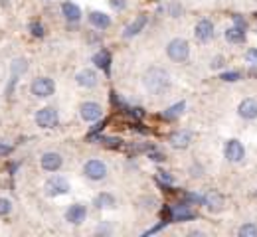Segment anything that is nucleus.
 Segmentation results:
<instances>
[{"instance_id": "15", "label": "nucleus", "mask_w": 257, "mask_h": 237, "mask_svg": "<svg viewBox=\"0 0 257 237\" xmlns=\"http://www.w3.org/2000/svg\"><path fill=\"white\" fill-rule=\"evenodd\" d=\"M147 26V16L145 14H141V16H137L135 18V22H131L127 28H125V32L123 36L125 38H133V36H137L139 32H143V28Z\"/></svg>"}, {"instance_id": "34", "label": "nucleus", "mask_w": 257, "mask_h": 237, "mask_svg": "<svg viewBox=\"0 0 257 237\" xmlns=\"http://www.w3.org/2000/svg\"><path fill=\"white\" fill-rule=\"evenodd\" d=\"M159 178H161V182H166V184H172V178H170V176H166L164 172H161V176H159Z\"/></svg>"}, {"instance_id": "25", "label": "nucleus", "mask_w": 257, "mask_h": 237, "mask_svg": "<svg viewBox=\"0 0 257 237\" xmlns=\"http://www.w3.org/2000/svg\"><path fill=\"white\" fill-rule=\"evenodd\" d=\"M239 235L241 237H257V225L255 223H245L239 227Z\"/></svg>"}, {"instance_id": "26", "label": "nucleus", "mask_w": 257, "mask_h": 237, "mask_svg": "<svg viewBox=\"0 0 257 237\" xmlns=\"http://www.w3.org/2000/svg\"><path fill=\"white\" fill-rule=\"evenodd\" d=\"M12 211V202L8 198H0V215H8Z\"/></svg>"}, {"instance_id": "18", "label": "nucleus", "mask_w": 257, "mask_h": 237, "mask_svg": "<svg viewBox=\"0 0 257 237\" xmlns=\"http://www.w3.org/2000/svg\"><path fill=\"white\" fill-rule=\"evenodd\" d=\"M204 205H208L212 211H220L222 205H224V198L218 192H210V194L204 196Z\"/></svg>"}, {"instance_id": "3", "label": "nucleus", "mask_w": 257, "mask_h": 237, "mask_svg": "<svg viewBox=\"0 0 257 237\" xmlns=\"http://www.w3.org/2000/svg\"><path fill=\"white\" fill-rule=\"evenodd\" d=\"M44 192H46V196H50V198L64 196V194L69 192V184H67V180L62 178V176H52V178L46 180V184H44Z\"/></svg>"}, {"instance_id": "17", "label": "nucleus", "mask_w": 257, "mask_h": 237, "mask_svg": "<svg viewBox=\"0 0 257 237\" xmlns=\"http://www.w3.org/2000/svg\"><path fill=\"white\" fill-rule=\"evenodd\" d=\"M89 22H91L95 28H99V30H107V28L111 26V18H109L105 12H97V10H93V12L89 14Z\"/></svg>"}, {"instance_id": "22", "label": "nucleus", "mask_w": 257, "mask_h": 237, "mask_svg": "<svg viewBox=\"0 0 257 237\" xmlns=\"http://www.w3.org/2000/svg\"><path fill=\"white\" fill-rule=\"evenodd\" d=\"M184 107H186V103H184V101H180V103H176V105H172L170 109H166V111H164V119H168V121L176 119L178 115H182Z\"/></svg>"}, {"instance_id": "4", "label": "nucleus", "mask_w": 257, "mask_h": 237, "mask_svg": "<svg viewBox=\"0 0 257 237\" xmlns=\"http://www.w3.org/2000/svg\"><path fill=\"white\" fill-rule=\"evenodd\" d=\"M32 93L36 97H40V99H46V97H52L54 95V91H56V83H54V79H50V77H36L32 81Z\"/></svg>"}, {"instance_id": "24", "label": "nucleus", "mask_w": 257, "mask_h": 237, "mask_svg": "<svg viewBox=\"0 0 257 237\" xmlns=\"http://www.w3.org/2000/svg\"><path fill=\"white\" fill-rule=\"evenodd\" d=\"M95 205L97 207H113L115 205V198L109 196V194H99L95 198Z\"/></svg>"}, {"instance_id": "13", "label": "nucleus", "mask_w": 257, "mask_h": 237, "mask_svg": "<svg viewBox=\"0 0 257 237\" xmlns=\"http://www.w3.org/2000/svg\"><path fill=\"white\" fill-rule=\"evenodd\" d=\"M62 14H64L65 20L71 22V24H75V22L81 20V10H79V6L73 4V2H69V0L62 4Z\"/></svg>"}, {"instance_id": "31", "label": "nucleus", "mask_w": 257, "mask_h": 237, "mask_svg": "<svg viewBox=\"0 0 257 237\" xmlns=\"http://www.w3.org/2000/svg\"><path fill=\"white\" fill-rule=\"evenodd\" d=\"M245 60L249 62V64H257V50H247V54H245Z\"/></svg>"}, {"instance_id": "20", "label": "nucleus", "mask_w": 257, "mask_h": 237, "mask_svg": "<svg viewBox=\"0 0 257 237\" xmlns=\"http://www.w3.org/2000/svg\"><path fill=\"white\" fill-rule=\"evenodd\" d=\"M194 213L188 209V205H180L176 209H172V221H186V219H192Z\"/></svg>"}, {"instance_id": "7", "label": "nucleus", "mask_w": 257, "mask_h": 237, "mask_svg": "<svg viewBox=\"0 0 257 237\" xmlns=\"http://www.w3.org/2000/svg\"><path fill=\"white\" fill-rule=\"evenodd\" d=\"M40 164L46 172H58L64 164V158L58 152H44L42 158H40Z\"/></svg>"}, {"instance_id": "2", "label": "nucleus", "mask_w": 257, "mask_h": 237, "mask_svg": "<svg viewBox=\"0 0 257 237\" xmlns=\"http://www.w3.org/2000/svg\"><path fill=\"white\" fill-rule=\"evenodd\" d=\"M166 52H168V58H170L172 62L180 64V62H186V60H188V56H190V46H188L186 40L174 38V40L168 44Z\"/></svg>"}, {"instance_id": "33", "label": "nucleus", "mask_w": 257, "mask_h": 237, "mask_svg": "<svg viewBox=\"0 0 257 237\" xmlns=\"http://www.w3.org/2000/svg\"><path fill=\"white\" fill-rule=\"evenodd\" d=\"M188 202H194V203H204V198H202V196H198V194H188Z\"/></svg>"}, {"instance_id": "19", "label": "nucleus", "mask_w": 257, "mask_h": 237, "mask_svg": "<svg viewBox=\"0 0 257 237\" xmlns=\"http://www.w3.org/2000/svg\"><path fill=\"white\" fill-rule=\"evenodd\" d=\"M93 64H95L97 68L103 69V71H109V64H111V56H109V52H107V50L97 52L95 56H93Z\"/></svg>"}, {"instance_id": "32", "label": "nucleus", "mask_w": 257, "mask_h": 237, "mask_svg": "<svg viewBox=\"0 0 257 237\" xmlns=\"http://www.w3.org/2000/svg\"><path fill=\"white\" fill-rule=\"evenodd\" d=\"M10 152H12V146L6 144V142H0V156H6V154H10Z\"/></svg>"}, {"instance_id": "1", "label": "nucleus", "mask_w": 257, "mask_h": 237, "mask_svg": "<svg viewBox=\"0 0 257 237\" xmlns=\"http://www.w3.org/2000/svg\"><path fill=\"white\" fill-rule=\"evenodd\" d=\"M145 87L155 93V95H161L162 91H166L170 87V75L168 71H164L161 68H153L145 73Z\"/></svg>"}, {"instance_id": "8", "label": "nucleus", "mask_w": 257, "mask_h": 237, "mask_svg": "<svg viewBox=\"0 0 257 237\" xmlns=\"http://www.w3.org/2000/svg\"><path fill=\"white\" fill-rule=\"evenodd\" d=\"M79 115H81V119H83V121L93 123V121H97V119H101L103 109H101V105H99V103L87 101L79 107Z\"/></svg>"}, {"instance_id": "10", "label": "nucleus", "mask_w": 257, "mask_h": 237, "mask_svg": "<svg viewBox=\"0 0 257 237\" xmlns=\"http://www.w3.org/2000/svg\"><path fill=\"white\" fill-rule=\"evenodd\" d=\"M85 217H87V209H85V205H81V203H73V205H69L67 211H65V219H67L69 223H73V225L83 223Z\"/></svg>"}, {"instance_id": "16", "label": "nucleus", "mask_w": 257, "mask_h": 237, "mask_svg": "<svg viewBox=\"0 0 257 237\" xmlns=\"http://www.w3.org/2000/svg\"><path fill=\"white\" fill-rule=\"evenodd\" d=\"M192 133L190 131H180V133H174L170 136V144L176 146V148H186L190 142H192Z\"/></svg>"}, {"instance_id": "29", "label": "nucleus", "mask_w": 257, "mask_h": 237, "mask_svg": "<svg viewBox=\"0 0 257 237\" xmlns=\"http://www.w3.org/2000/svg\"><path fill=\"white\" fill-rule=\"evenodd\" d=\"M233 24H235V28H239V30H245V28H247L245 18H241V16H233Z\"/></svg>"}, {"instance_id": "12", "label": "nucleus", "mask_w": 257, "mask_h": 237, "mask_svg": "<svg viewBox=\"0 0 257 237\" xmlns=\"http://www.w3.org/2000/svg\"><path fill=\"white\" fill-rule=\"evenodd\" d=\"M97 73L93 69H81L77 75H75V81H77V85H81V87H95L97 85Z\"/></svg>"}, {"instance_id": "23", "label": "nucleus", "mask_w": 257, "mask_h": 237, "mask_svg": "<svg viewBox=\"0 0 257 237\" xmlns=\"http://www.w3.org/2000/svg\"><path fill=\"white\" fill-rule=\"evenodd\" d=\"M26 69H28V62H26L24 58L14 60V62H12V77H16V79H18V75H20V73H24Z\"/></svg>"}, {"instance_id": "6", "label": "nucleus", "mask_w": 257, "mask_h": 237, "mask_svg": "<svg viewBox=\"0 0 257 237\" xmlns=\"http://www.w3.org/2000/svg\"><path fill=\"white\" fill-rule=\"evenodd\" d=\"M224 152H225V158H227L229 162H241V160H243V156H245L243 144H241L239 140H235V138L227 140Z\"/></svg>"}, {"instance_id": "14", "label": "nucleus", "mask_w": 257, "mask_h": 237, "mask_svg": "<svg viewBox=\"0 0 257 237\" xmlns=\"http://www.w3.org/2000/svg\"><path fill=\"white\" fill-rule=\"evenodd\" d=\"M237 113H239V117H243V119H255L257 117V101L255 99H243V101L239 103V107H237Z\"/></svg>"}, {"instance_id": "9", "label": "nucleus", "mask_w": 257, "mask_h": 237, "mask_svg": "<svg viewBox=\"0 0 257 237\" xmlns=\"http://www.w3.org/2000/svg\"><path fill=\"white\" fill-rule=\"evenodd\" d=\"M83 174L89 178V180H103L107 176V166L101 162V160H89L85 162L83 166Z\"/></svg>"}, {"instance_id": "28", "label": "nucleus", "mask_w": 257, "mask_h": 237, "mask_svg": "<svg viewBox=\"0 0 257 237\" xmlns=\"http://www.w3.org/2000/svg\"><path fill=\"white\" fill-rule=\"evenodd\" d=\"M241 75L237 73V71H225V73H222V79L224 81H237Z\"/></svg>"}, {"instance_id": "30", "label": "nucleus", "mask_w": 257, "mask_h": 237, "mask_svg": "<svg viewBox=\"0 0 257 237\" xmlns=\"http://www.w3.org/2000/svg\"><path fill=\"white\" fill-rule=\"evenodd\" d=\"M109 4H111V8H115V10H125L127 0H109Z\"/></svg>"}, {"instance_id": "35", "label": "nucleus", "mask_w": 257, "mask_h": 237, "mask_svg": "<svg viewBox=\"0 0 257 237\" xmlns=\"http://www.w3.org/2000/svg\"><path fill=\"white\" fill-rule=\"evenodd\" d=\"M212 68L216 69V68H222V58H216L214 62H212Z\"/></svg>"}, {"instance_id": "5", "label": "nucleus", "mask_w": 257, "mask_h": 237, "mask_svg": "<svg viewBox=\"0 0 257 237\" xmlns=\"http://www.w3.org/2000/svg\"><path fill=\"white\" fill-rule=\"evenodd\" d=\"M36 123H38V127H42V129H54V127H58V123H60L58 111H56L54 107H44V109H40V111L36 113Z\"/></svg>"}, {"instance_id": "27", "label": "nucleus", "mask_w": 257, "mask_h": 237, "mask_svg": "<svg viewBox=\"0 0 257 237\" xmlns=\"http://www.w3.org/2000/svg\"><path fill=\"white\" fill-rule=\"evenodd\" d=\"M30 32H32L36 38H42V36H44V26H42L40 22H32V24H30Z\"/></svg>"}, {"instance_id": "21", "label": "nucleus", "mask_w": 257, "mask_h": 237, "mask_svg": "<svg viewBox=\"0 0 257 237\" xmlns=\"http://www.w3.org/2000/svg\"><path fill=\"white\" fill-rule=\"evenodd\" d=\"M225 40L231 42V44H241L245 40V30H239V28L233 26V28L225 30Z\"/></svg>"}, {"instance_id": "11", "label": "nucleus", "mask_w": 257, "mask_h": 237, "mask_svg": "<svg viewBox=\"0 0 257 237\" xmlns=\"http://www.w3.org/2000/svg\"><path fill=\"white\" fill-rule=\"evenodd\" d=\"M194 34H196V38H198L200 42H208V40H212V36H214V24H212L210 20H200V22L196 24V28H194Z\"/></svg>"}]
</instances>
